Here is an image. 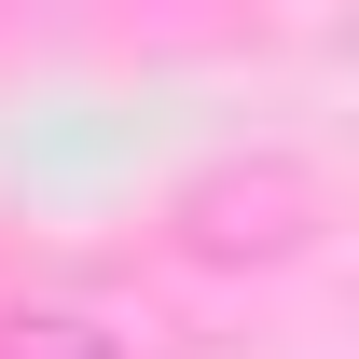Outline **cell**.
I'll return each instance as SVG.
<instances>
[{
  "label": "cell",
  "mask_w": 359,
  "mask_h": 359,
  "mask_svg": "<svg viewBox=\"0 0 359 359\" xmlns=\"http://www.w3.org/2000/svg\"><path fill=\"white\" fill-rule=\"evenodd\" d=\"M0 359H138V346L97 304H14V318H0Z\"/></svg>",
  "instance_id": "obj_1"
}]
</instances>
